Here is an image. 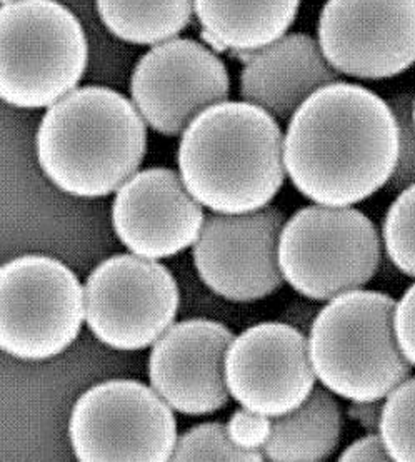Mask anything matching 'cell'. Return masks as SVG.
<instances>
[{"label": "cell", "instance_id": "ba28073f", "mask_svg": "<svg viewBox=\"0 0 415 462\" xmlns=\"http://www.w3.org/2000/svg\"><path fill=\"white\" fill-rule=\"evenodd\" d=\"M69 438L82 462H167L179 436L174 409L152 385L112 379L77 399Z\"/></svg>", "mask_w": 415, "mask_h": 462}, {"label": "cell", "instance_id": "52a82bcc", "mask_svg": "<svg viewBox=\"0 0 415 462\" xmlns=\"http://www.w3.org/2000/svg\"><path fill=\"white\" fill-rule=\"evenodd\" d=\"M86 289L51 255L25 254L0 269V347L27 363L49 361L76 341Z\"/></svg>", "mask_w": 415, "mask_h": 462}, {"label": "cell", "instance_id": "cb8c5ba5", "mask_svg": "<svg viewBox=\"0 0 415 462\" xmlns=\"http://www.w3.org/2000/svg\"><path fill=\"white\" fill-rule=\"evenodd\" d=\"M227 430L230 439L242 449L263 451L272 432V418L249 409H237L227 422Z\"/></svg>", "mask_w": 415, "mask_h": 462}, {"label": "cell", "instance_id": "4316f807", "mask_svg": "<svg viewBox=\"0 0 415 462\" xmlns=\"http://www.w3.org/2000/svg\"><path fill=\"white\" fill-rule=\"evenodd\" d=\"M383 402L385 399L377 401H350L347 416L355 420L367 434L381 432L383 424Z\"/></svg>", "mask_w": 415, "mask_h": 462}, {"label": "cell", "instance_id": "603a6c76", "mask_svg": "<svg viewBox=\"0 0 415 462\" xmlns=\"http://www.w3.org/2000/svg\"><path fill=\"white\" fill-rule=\"evenodd\" d=\"M414 96L404 92L397 94L389 104L399 122V159L392 177L387 184L389 190L401 192L415 184V127L412 119Z\"/></svg>", "mask_w": 415, "mask_h": 462}, {"label": "cell", "instance_id": "7a4b0ae2", "mask_svg": "<svg viewBox=\"0 0 415 462\" xmlns=\"http://www.w3.org/2000/svg\"><path fill=\"white\" fill-rule=\"evenodd\" d=\"M177 164L189 192L212 212L263 209L284 186V134L261 107L224 100L180 135Z\"/></svg>", "mask_w": 415, "mask_h": 462}, {"label": "cell", "instance_id": "44dd1931", "mask_svg": "<svg viewBox=\"0 0 415 462\" xmlns=\"http://www.w3.org/2000/svg\"><path fill=\"white\" fill-rule=\"evenodd\" d=\"M381 436L392 461L415 462V375L385 397Z\"/></svg>", "mask_w": 415, "mask_h": 462}, {"label": "cell", "instance_id": "2e32d148", "mask_svg": "<svg viewBox=\"0 0 415 462\" xmlns=\"http://www.w3.org/2000/svg\"><path fill=\"white\" fill-rule=\"evenodd\" d=\"M337 80L340 74L328 64L318 39L287 32L249 52L242 69L241 97L279 121H290L314 92Z\"/></svg>", "mask_w": 415, "mask_h": 462}, {"label": "cell", "instance_id": "f546056e", "mask_svg": "<svg viewBox=\"0 0 415 462\" xmlns=\"http://www.w3.org/2000/svg\"><path fill=\"white\" fill-rule=\"evenodd\" d=\"M2 4H9V2H15V0H0Z\"/></svg>", "mask_w": 415, "mask_h": 462}, {"label": "cell", "instance_id": "e0dca14e", "mask_svg": "<svg viewBox=\"0 0 415 462\" xmlns=\"http://www.w3.org/2000/svg\"><path fill=\"white\" fill-rule=\"evenodd\" d=\"M300 0H194L208 39L224 49L254 52L289 32Z\"/></svg>", "mask_w": 415, "mask_h": 462}, {"label": "cell", "instance_id": "277c9868", "mask_svg": "<svg viewBox=\"0 0 415 462\" xmlns=\"http://www.w3.org/2000/svg\"><path fill=\"white\" fill-rule=\"evenodd\" d=\"M395 306L367 289L327 300L307 336L320 384L346 401H377L412 375L395 336Z\"/></svg>", "mask_w": 415, "mask_h": 462}, {"label": "cell", "instance_id": "ffe728a7", "mask_svg": "<svg viewBox=\"0 0 415 462\" xmlns=\"http://www.w3.org/2000/svg\"><path fill=\"white\" fill-rule=\"evenodd\" d=\"M263 451L242 449L230 439L227 426L206 422L194 426L177 438L172 461H263Z\"/></svg>", "mask_w": 415, "mask_h": 462}, {"label": "cell", "instance_id": "8992f818", "mask_svg": "<svg viewBox=\"0 0 415 462\" xmlns=\"http://www.w3.org/2000/svg\"><path fill=\"white\" fill-rule=\"evenodd\" d=\"M383 261V236L352 206L312 204L285 220L279 265L285 282L310 300L364 289Z\"/></svg>", "mask_w": 415, "mask_h": 462}, {"label": "cell", "instance_id": "83f0119b", "mask_svg": "<svg viewBox=\"0 0 415 462\" xmlns=\"http://www.w3.org/2000/svg\"><path fill=\"white\" fill-rule=\"evenodd\" d=\"M320 309L314 304H309V302H302V300H297L292 302L287 310H285L284 322L294 326L295 329L304 332L306 336H309V332L312 329V324L318 318Z\"/></svg>", "mask_w": 415, "mask_h": 462}, {"label": "cell", "instance_id": "d4e9b609", "mask_svg": "<svg viewBox=\"0 0 415 462\" xmlns=\"http://www.w3.org/2000/svg\"><path fill=\"white\" fill-rule=\"evenodd\" d=\"M395 336L405 359L415 369V279L395 306Z\"/></svg>", "mask_w": 415, "mask_h": 462}, {"label": "cell", "instance_id": "d6986e66", "mask_svg": "<svg viewBox=\"0 0 415 462\" xmlns=\"http://www.w3.org/2000/svg\"><path fill=\"white\" fill-rule=\"evenodd\" d=\"M100 23L134 45H157L179 37L194 15V0H96Z\"/></svg>", "mask_w": 415, "mask_h": 462}, {"label": "cell", "instance_id": "484cf974", "mask_svg": "<svg viewBox=\"0 0 415 462\" xmlns=\"http://www.w3.org/2000/svg\"><path fill=\"white\" fill-rule=\"evenodd\" d=\"M340 462L392 461V456L383 442L381 432L367 434L361 439L354 440L347 449L339 456Z\"/></svg>", "mask_w": 415, "mask_h": 462}, {"label": "cell", "instance_id": "9c48e42d", "mask_svg": "<svg viewBox=\"0 0 415 462\" xmlns=\"http://www.w3.org/2000/svg\"><path fill=\"white\" fill-rule=\"evenodd\" d=\"M88 329L115 351H143L174 324L179 287L165 265L137 254H117L86 282Z\"/></svg>", "mask_w": 415, "mask_h": 462}, {"label": "cell", "instance_id": "f1b7e54d", "mask_svg": "<svg viewBox=\"0 0 415 462\" xmlns=\"http://www.w3.org/2000/svg\"><path fill=\"white\" fill-rule=\"evenodd\" d=\"M412 119H414V127H415V94H414V102H412Z\"/></svg>", "mask_w": 415, "mask_h": 462}, {"label": "cell", "instance_id": "8fae6325", "mask_svg": "<svg viewBox=\"0 0 415 462\" xmlns=\"http://www.w3.org/2000/svg\"><path fill=\"white\" fill-rule=\"evenodd\" d=\"M318 41L340 76L397 78L415 66V0H327Z\"/></svg>", "mask_w": 415, "mask_h": 462}, {"label": "cell", "instance_id": "7402d4cb", "mask_svg": "<svg viewBox=\"0 0 415 462\" xmlns=\"http://www.w3.org/2000/svg\"><path fill=\"white\" fill-rule=\"evenodd\" d=\"M387 257L402 274L415 279V184L399 192L383 222Z\"/></svg>", "mask_w": 415, "mask_h": 462}, {"label": "cell", "instance_id": "5bb4252c", "mask_svg": "<svg viewBox=\"0 0 415 462\" xmlns=\"http://www.w3.org/2000/svg\"><path fill=\"white\" fill-rule=\"evenodd\" d=\"M234 332L212 319L172 324L152 346L149 379L157 394L186 416L214 414L229 402L226 354Z\"/></svg>", "mask_w": 415, "mask_h": 462}, {"label": "cell", "instance_id": "3957f363", "mask_svg": "<svg viewBox=\"0 0 415 462\" xmlns=\"http://www.w3.org/2000/svg\"><path fill=\"white\" fill-rule=\"evenodd\" d=\"M35 152L55 188L74 198H106L137 174L147 152V124L121 92L77 88L45 110Z\"/></svg>", "mask_w": 415, "mask_h": 462}, {"label": "cell", "instance_id": "ac0fdd59", "mask_svg": "<svg viewBox=\"0 0 415 462\" xmlns=\"http://www.w3.org/2000/svg\"><path fill=\"white\" fill-rule=\"evenodd\" d=\"M342 436V411L336 394L316 387L294 411L272 418L263 457L272 462H322L336 452Z\"/></svg>", "mask_w": 415, "mask_h": 462}, {"label": "cell", "instance_id": "6da1fadb", "mask_svg": "<svg viewBox=\"0 0 415 462\" xmlns=\"http://www.w3.org/2000/svg\"><path fill=\"white\" fill-rule=\"evenodd\" d=\"M399 159V122L389 100L337 80L297 109L284 134L294 188L322 206H354L387 188Z\"/></svg>", "mask_w": 415, "mask_h": 462}, {"label": "cell", "instance_id": "9a60e30c", "mask_svg": "<svg viewBox=\"0 0 415 462\" xmlns=\"http://www.w3.org/2000/svg\"><path fill=\"white\" fill-rule=\"evenodd\" d=\"M204 206L179 172L151 167L122 186L112 202V226L132 254L167 259L194 245L204 227Z\"/></svg>", "mask_w": 415, "mask_h": 462}, {"label": "cell", "instance_id": "7c38bea8", "mask_svg": "<svg viewBox=\"0 0 415 462\" xmlns=\"http://www.w3.org/2000/svg\"><path fill=\"white\" fill-rule=\"evenodd\" d=\"M229 92L224 60L184 37L152 45L132 72L134 106L152 131L167 137L182 135L200 112L229 100Z\"/></svg>", "mask_w": 415, "mask_h": 462}, {"label": "cell", "instance_id": "5b68a950", "mask_svg": "<svg viewBox=\"0 0 415 462\" xmlns=\"http://www.w3.org/2000/svg\"><path fill=\"white\" fill-rule=\"evenodd\" d=\"M88 42L76 14L57 0H15L0 9V97L17 109H49L76 90Z\"/></svg>", "mask_w": 415, "mask_h": 462}, {"label": "cell", "instance_id": "4fadbf2b", "mask_svg": "<svg viewBox=\"0 0 415 462\" xmlns=\"http://www.w3.org/2000/svg\"><path fill=\"white\" fill-rule=\"evenodd\" d=\"M309 337L287 322L244 330L226 354V383L242 408L277 418L299 408L316 389Z\"/></svg>", "mask_w": 415, "mask_h": 462}, {"label": "cell", "instance_id": "30bf717a", "mask_svg": "<svg viewBox=\"0 0 415 462\" xmlns=\"http://www.w3.org/2000/svg\"><path fill=\"white\" fill-rule=\"evenodd\" d=\"M284 212L273 206L245 214L206 217L192 245L197 274L220 298L252 302L272 296L285 282L279 265Z\"/></svg>", "mask_w": 415, "mask_h": 462}]
</instances>
